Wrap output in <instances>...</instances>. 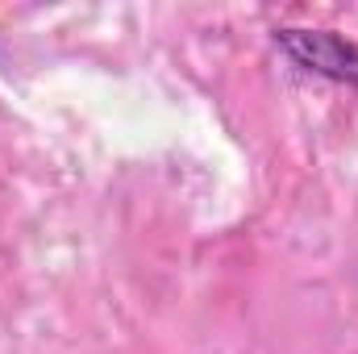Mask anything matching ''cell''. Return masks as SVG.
Instances as JSON below:
<instances>
[{
    "label": "cell",
    "mask_w": 358,
    "mask_h": 354,
    "mask_svg": "<svg viewBox=\"0 0 358 354\" xmlns=\"http://www.w3.org/2000/svg\"><path fill=\"white\" fill-rule=\"evenodd\" d=\"M275 46L304 71L325 76L334 84L358 88V42L334 34V29H304V25H283L275 29Z\"/></svg>",
    "instance_id": "cell-1"
}]
</instances>
